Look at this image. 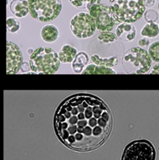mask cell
I'll return each mask as SVG.
<instances>
[{"instance_id":"obj_12","label":"cell","mask_w":159,"mask_h":160,"mask_svg":"<svg viewBox=\"0 0 159 160\" xmlns=\"http://www.w3.org/2000/svg\"><path fill=\"white\" fill-rule=\"evenodd\" d=\"M77 54V49L69 44H65L59 52L58 56L60 63L66 64L73 62Z\"/></svg>"},{"instance_id":"obj_17","label":"cell","mask_w":159,"mask_h":160,"mask_svg":"<svg viewBox=\"0 0 159 160\" xmlns=\"http://www.w3.org/2000/svg\"><path fill=\"white\" fill-rule=\"evenodd\" d=\"M6 28L9 33H16L21 28V22L15 17H8L6 20Z\"/></svg>"},{"instance_id":"obj_22","label":"cell","mask_w":159,"mask_h":160,"mask_svg":"<svg viewBox=\"0 0 159 160\" xmlns=\"http://www.w3.org/2000/svg\"><path fill=\"white\" fill-rule=\"evenodd\" d=\"M138 43L141 46H147V45L149 44V41L147 38H142L139 40Z\"/></svg>"},{"instance_id":"obj_8","label":"cell","mask_w":159,"mask_h":160,"mask_svg":"<svg viewBox=\"0 0 159 160\" xmlns=\"http://www.w3.org/2000/svg\"><path fill=\"white\" fill-rule=\"evenodd\" d=\"M87 10L99 31L109 32L113 29L116 22L109 6L97 3L92 5Z\"/></svg>"},{"instance_id":"obj_10","label":"cell","mask_w":159,"mask_h":160,"mask_svg":"<svg viewBox=\"0 0 159 160\" xmlns=\"http://www.w3.org/2000/svg\"><path fill=\"white\" fill-rule=\"evenodd\" d=\"M116 36L124 42H131L134 39L137 34L135 27L132 24L127 23H121L117 27Z\"/></svg>"},{"instance_id":"obj_11","label":"cell","mask_w":159,"mask_h":160,"mask_svg":"<svg viewBox=\"0 0 159 160\" xmlns=\"http://www.w3.org/2000/svg\"><path fill=\"white\" fill-rule=\"evenodd\" d=\"M10 11L12 15L18 18L26 17L29 13L28 0H12L10 2Z\"/></svg>"},{"instance_id":"obj_6","label":"cell","mask_w":159,"mask_h":160,"mask_svg":"<svg viewBox=\"0 0 159 160\" xmlns=\"http://www.w3.org/2000/svg\"><path fill=\"white\" fill-rule=\"evenodd\" d=\"M154 146L147 140H137L126 146L122 160H155Z\"/></svg>"},{"instance_id":"obj_21","label":"cell","mask_w":159,"mask_h":160,"mask_svg":"<svg viewBox=\"0 0 159 160\" xmlns=\"http://www.w3.org/2000/svg\"><path fill=\"white\" fill-rule=\"evenodd\" d=\"M145 8H152L154 6L156 0H144Z\"/></svg>"},{"instance_id":"obj_9","label":"cell","mask_w":159,"mask_h":160,"mask_svg":"<svg viewBox=\"0 0 159 160\" xmlns=\"http://www.w3.org/2000/svg\"><path fill=\"white\" fill-rule=\"evenodd\" d=\"M7 74H15L22 67L23 55L22 51L16 44L7 41Z\"/></svg>"},{"instance_id":"obj_4","label":"cell","mask_w":159,"mask_h":160,"mask_svg":"<svg viewBox=\"0 0 159 160\" xmlns=\"http://www.w3.org/2000/svg\"><path fill=\"white\" fill-rule=\"evenodd\" d=\"M28 2L30 16L39 22L55 20L63 8L61 0H28Z\"/></svg>"},{"instance_id":"obj_5","label":"cell","mask_w":159,"mask_h":160,"mask_svg":"<svg viewBox=\"0 0 159 160\" xmlns=\"http://www.w3.org/2000/svg\"><path fill=\"white\" fill-rule=\"evenodd\" d=\"M123 68L129 74H144L149 70L152 60L147 51L134 47L126 52L122 60Z\"/></svg>"},{"instance_id":"obj_18","label":"cell","mask_w":159,"mask_h":160,"mask_svg":"<svg viewBox=\"0 0 159 160\" xmlns=\"http://www.w3.org/2000/svg\"><path fill=\"white\" fill-rule=\"evenodd\" d=\"M70 3L77 8L88 9L92 5L96 4L97 0H69Z\"/></svg>"},{"instance_id":"obj_15","label":"cell","mask_w":159,"mask_h":160,"mask_svg":"<svg viewBox=\"0 0 159 160\" xmlns=\"http://www.w3.org/2000/svg\"><path fill=\"white\" fill-rule=\"evenodd\" d=\"M82 74H114V70L111 68L97 66L96 64H89L85 68Z\"/></svg>"},{"instance_id":"obj_1","label":"cell","mask_w":159,"mask_h":160,"mask_svg":"<svg viewBox=\"0 0 159 160\" xmlns=\"http://www.w3.org/2000/svg\"><path fill=\"white\" fill-rule=\"evenodd\" d=\"M111 122L110 113L104 101L87 93L66 98L59 105L55 118L56 131L74 127L75 136H83L82 146H94L102 142L108 135Z\"/></svg>"},{"instance_id":"obj_14","label":"cell","mask_w":159,"mask_h":160,"mask_svg":"<svg viewBox=\"0 0 159 160\" xmlns=\"http://www.w3.org/2000/svg\"><path fill=\"white\" fill-rule=\"evenodd\" d=\"M89 58L87 54L84 52H80L77 54L72 64L73 71L76 74H82L87 67Z\"/></svg>"},{"instance_id":"obj_3","label":"cell","mask_w":159,"mask_h":160,"mask_svg":"<svg viewBox=\"0 0 159 160\" xmlns=\"http://www.w3.org/2000/svg\"><path fill=\"white\" fill-rule=\"evenodd\" d=\"M60 62L58 54L53 49L41 47L30 56V69L38 74H53L58 72Z\"/></svg>"},{"instance_id":"obj_16","label":"cell","mask_w":159,"mask_h":160,"mask_svg":"<svg viewBox=\"0 0 159 160\" xmlns=\"http://www.w3.org/2000/svg\"><path fill=\"white\" fill-rule=\"evenodd\" d=\"M159 34V27L154 22H148L143 27L141 35L148 38H155Z\"/></svg>"},{"instance_id":"obj_24","label":"cell","mask_w":159,"mask_h":160,"mask_svg":"<svg viewBox=\"0 0 159 160\" xmlns=\"http://www.w3.org/2000/svg\"><path fill=\"white\" fill-rule=\"evenodd\" d=\"M158 8H159V7H158Z\"/></svg>"},{"instance_id":"obj_13","label":"cell","mask_w":159,"mask_h":160,"mask_svg":"<svg viewBox=\"0 0 159 160\" xmlns=\"http://www.w3.org/2000/svg\"><path fill=\"white\" fill-rule=\"evenodd\" d=\"M41 36L44 41L51 43L58 39L59 32L58 28L53 24H46L42 28Z\"/></svg>"},{"instance_id":"obj_23","label":"cell","mask_w":159,"mask_h":160,"mask_svg":"<svg viewBox=\"0 0 159 160\" xmlns=\"http://www.w3.org/2000/svg\"><path fill=\"white\" fill-rule=\"evenodd\" d=\"M152 73L153 74H159V64L155 66L153 68V70Z\"/></svg>"},{"instance_id":"obj_2","label":"cell","mask_w":159,"mask_h":160,"mask_svg":"<svg viewBox=\"0 0 159 160\" xmlns=\"http://www.w3.org/2000/svg\"><path fill=\"white\" fill-rule=\"evenodd\" d=\"M116 23H130L139 20L145 11L144 0H109Z\"/></svg>"},{"instance_id":"obj_7","label":"cell","mask_w":159,"mask_h":160,"mask_svg":"<svg viewBox=\"0 0 159 160\" xmlns=\"http://www.w3.org/2000/svg\"><path fill=\"white\" fill-rule=\"evenodd\" d=\"M70 29L72 34L79 39H87L93 36L96 26L89 13L80 12L70 21Z\"/></svg>"},{"instance_id":"obj_19","label":"cell","mask_w":159,"mask_h":160,"mask_svg":"<svg viewBox=\"0 0 159 160\" xmlns=\"http://www.w3.org/2000/svg\"><path fill=\"white\" fill-rule=\"evenodd\" d=\"M149 54L153 61L159 62V41L155 42L150 46Z\"/></svg>"},{"instance_id":"obj_20","label":"cell","mask_w":159,"mask_h":160,"mask_svg":"<svg viewBox=\"0 0 159 160\" xmlns=\"http://www.w3.org/2000/svg\"><path fill=\"white\" fill-rule=\"evenodd\" d=\"M145 20L148 22H154L157 20L158 16L154 10H149L144 15Z\"/></svg>"}]
</instances>
